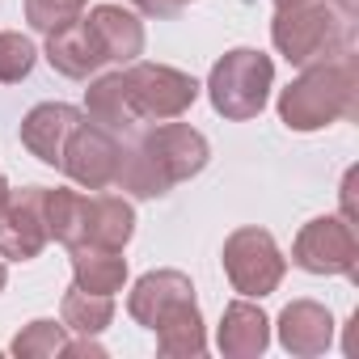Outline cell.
Returning <instances> with one entry per match:
<instances>
[{"instance_id":"16","label":"cell","mask_w":359,"mask_h":359,"mask_svg":"<svg viewBox=\"0 0 359 359\" xmlns=\"http://www.w3.org/2000/svg\"><path fill=\"white\" fill-rule=\"evenodd\" d=\"M135 237V208L123 195H89V216H85V245L102 250H127Z\"/></svg>"},{"instance_id":"10","label":"cell","mask_w":359,"mask_h":359,"mask_svg":"<svg viewBox=\"0 0 359 359\" xmlns=\"http://www.w3.org/2000/svg\"><path fill=\"white\" fill-rule=\"evenodd\" d=\"M47 187H22L9 191L5 208H0V258L9 262H30L47 250V212H43Z\"/></svg>"},{"instance_id":"29","label":"cell","mask_w":359,"mask_h":359,"mask_svg":"<svg viewBox=\"0 0 359 359\" xmlns=\"http://www.w3.org/2000/svg\"><path fill=\"white\" fill-rule=\"evenodd\" d=\"M271 5H275V9H279V5H292V0H271Z\"/></svg>"},{"instance_id":"24","label":"cell","mask_w":359,"mask_h":359,"mask_svg":"<svg viewBox=\"0 0 359 359\" xmlns=\"http://www.w3.org/2000/svg\"><path fill=\"white\" fill-rule=\"evenodd\" d=\"M131 5L140 13H148V18H173L182 5H191V0H131Z\"/></svg>"},{"instance_id":"27","label":"cell","mask_w":359,"mask_h":359,"mask_svg":"<svg viewBox=\"0 0 359 359\" xmlns=\"http://www.w3.org/2000/svg\"><path fill=\"white\" fill-rule=\"evenodd\" d=\"M5 199H9V177L0 173V208H5Z\"/></svg>"},{"instance_id":"23","label":"cell","mask_w":359,"mask_h":359,"mask_svg":"<svg viewBox=\"0 0 359 359\" xmlns=\"http://www.w3.org/2000/svg\"><path fill=\"white\" fill-rule=\"evenodd\" d=\"M22 5H26V22H30V30L51 34V30L76 22V18L85 13L89 0H22Z\"/></svg>"},{"instance_id":"7","label":"cell","mask_w":359,"mask_h":359,"mask_svg":"<svg viewBox=\"0 0 359 359\" xmlns=\"http://www.w3.org/2000/svg\"><path fill=\"white\" fill-rule=\"evenodd\" d=\"M127 313L144 325V330H169L182 321H203L199 300H195V283L182 271H148L135 279L131 296H127Z\"/></svg>"},{"instance_id":"14","label":"cell","mask_w":359,"mask_h":359,"mask_svg":"<svg viewBox=\"0 0 359 359\" xmlns=\"http://www.w3.org/2000/svg\"><path fill=\"white\" fill-rule=\"evenodd\" d=\"M47 64L60 72V76H72V81H89L106 68V55L97 47V39L89 34L85 18L60 26L47 34Z\"/></svg>"},{"instance_id":"20","label":"cell","mask_w":359,"mask_h":359,"mask_svg":"<svg viewBox=\"0 0 359 359\" xmlns=\"http://www.w3.org/2000/svg\"><path fill=\"white\" fill-rule=\"evenodd\" d=\"M60 321L64 330L72 334H102L110 321H114V296H102V292H85V287H68L64 292V304H60Z\"/></svg>"},{"instance_id":"5","label":"cell","mask_w":359,"mask_h":359,"mask_svg":"<svg viewBox=\"0 0 359 359\" xmlns=\"http://www.w3.org/2000/svg\"><path fill=\"white\" fill-rule=\"evenodd\" d=\"M199 81L182 68L169 64H127L123 68V93H127V110L131 123H165V118H182L195 102H199Z\"/></svg>"},{"instance_id":"12","label":"cell","mask_w":359,"mask_h":359,"mask_svg":"<svg viewBox=\"0 0 359 359\" xmlns=\"http://www.w3.org/2000/svg\"><path fill=\"white\" fill-rule=\"evenodd\" d=\"M279 342L287 355H300V359L325 355L334 342V313L317 300H292L279 313Z\"/></svg>"},{"instance_id":"3","label":"cell","mask_w":359,"mask_h":359,"mask_svg":"<svg viewBox=\"0 0 359 359\" xmlns=\"http://www.w3.org/2000/svg\"><path fill=\"white\" fill-rule=\"evenodd\" d=\"M351 39H355V22L342 18L330 0H292V5L275 9L271 22L275 51L296 68L351 55Z\"/></svg>"},{"instance_id":"21","label":"cell","mask_w":359,"mask_h":359,"mask_svg":"<svg viewBox=\"0 0 359 359\" xmlns=\"http://www.w3.org/2000/svg\"><path fill=\"white\" fill-rule=\"evenodd\" d=\"M64 342H68L64 321L39 317V321H30V325L13 338V355H22V359H51V355L64 351Z\"/></svg>"},{"instance_id":"18","label":"cell","mask_w":359,"mask_h":359,"mask_svg":"<svg viewBox=\"0 0 359 359\" xmlns=\"http://www.w3.org/2000/svg\"><path fill=\"white\" fill-rule=\"evenodd\" d=\"M43 212H47V233L51 241H60L64 250L85 245V216H89V195L81 191H64V187H47L43 195Z\"/></svg>"},{"instance_id":"8","label":"cell","mask_w":359,"mask_h":359,"mask_svg":"<svg viewBox=\"0 0 359 359\" xmlns=\"http://www.w3.org/2000/svg\"><path fill=\"white\" fill-rule=\"evenodd\" d=\"M292 262L309 275H346L359 279V241L342 216L309 220L292 241Z\"/></svg>"},{"instance_id":"9","label":"cell","mask_w":359,"mask_h":359,"mask_svg":"<svg viewBox=\"0 0 359 359\" xmlns=\"http://www.w3.org/2000/svg\"><path fill=\"white\" fill-rule=\"evenodd\" d=\"M118 152H123V140H118L114 131H106V127L93 123V118H81L76 131H72L68 144H64L60 169L72 177L76 187H85V191H106V187H114Z\"/></svg>"},{"instance_id":"13","label":"cell","mask_w":359,"mask_h":359,"mask_svg":"<svg viewBox=\"0 0 359 359\" xmlns=\"http://www.w3.org/2000/svg\"><path fill=\"white\" fill-rule=\"evenodd\" d=\"M81 118L85 114L76 106H68V102H43V106H34L22 118V144L43 165H60L64 161V144H68V135L76 131Z\"/></svg>"},{"instance_id":"22","label":"cell","mask_w":359,"mask_h":359,"mask_svg":"<svg viewBox=\"0 0 359 359\" xmlns=\"http://www.w3.org/2000/svg\"><path fill=\"white\" fill-rule=\"evenodd\" d=\"M39 64V51L26 34L18 30H0V85H18L34 72Z\"/></svg>"},{"instance_id":"1","label":"cell","mask_w":359,"mask_h":359,"mask_svg":"<svg viewBox=\"0 0 359 359\" xmlns=\"http://www.w3.org/2000/svg\"><path fill=\"white\" fill-rule=\"evenodd\" d=\"M118 140H123V152H118L114 187L127 191L131 199H161L177 182L203 173L212 161L208 135L195 131L191 123H177V118H165L148 131L135 127Z\"/></svg>"},{"instance_id":"15","label":"cell","mask_w":359,"mask_h":359,"mask_svg":"<svg viewBox=\"0 0 359 359\" xmlns=\"http://www.w3.org/2000/svg\"><path fill=\"white\" fill-rule=\"evenodd\" d=\"M216 346L229 359H258L271 346V317L250 300H233L224 309V317H220Z\"/></svg>"},{"instance_id":"17","label":"cell","mask_w":359,"mask_h":359,"mask_svg":"<svg viewBox=\"0 0 359 359\" xmlns=\"http://www.w3.org/2000/svg\"><path fill=\"white\" fill-rule=\"evenodd\" d=\"M72 254V283L85 292H102L114 296L127 283V258L123 250H102V245H76Z\"/></svg>"},{"instance_id":"6","label":"cell","mask_w":359,"mask_h":359,"mask_svg":"<svg viewBox=\"0 0 359 359\" xmlns=\"http://www.w3.org/2000/svg\"><path fill=\"white\" fill-rule=\"evenodd\" d=\"M220 262H224V275H229L233 292H241L245 300L271 296L283 283V275H287V258L279 254L275 237L266 229H254V224L229 233Z\"/></svg>"},{"instance_id":"2","label":"cell","mask_w":359,"mask_h":359,"mask_svg":"<svg viewBox=\"0 0 359 359\" xmlns=\"http://www.w3.org/2000/svg\"><path fill=\"white\" fill-rule=\"evenodd\" d=\"M359 110V72L355 55L321 60L300 68V76L279 93V118L287 131H321Z\"/></svg>"},{"instance_id":"19","label":"cell","mask_w":359,"mask_h":359,"mask_svg":"<svg viewBox=\"0 0 359 359\" xmlns=\"http://www.w3.org/2000/svg\"><path fill=\"white\" fill-rule=\"evenodd\" d=\"M85 118L102 123V127H106V131H114V135L135 131L131 110H127V93H123V68H118V72L97 76V81L85 89Z\"/></svg>"},{"instance_id":"25","label":"cell","mask_w":359,"mask_h":359,"mask_svg":"<svg viewBox=\"0 0 359 359\" xmlns=\"http://www.w3.org/2000/svg\"><path fill=\"white\" fill-rule=\"evenodd\" d=\"M60 355H93V359H102L106 355V346L102 342H93V334H81L76 342H64V351Z\"/></svg>"},{"instance_id":"28","label":"cell","mask_w":359,"mask_h":359,"mask_svg":"<svg viewBox=\"0 0 359 359\" xmlns=\"http://www.w3.org/2000/svg\"><path fill=\"white\" fill-rule=\"evenodd\" d=\"M5 283H9V271H5V262H0V292H5Z\"/></svg>"},{"instance_id":"26","label":"cell","mask_w":359,"mask_h":359,"mask_svg":"<svg viewBox=\"0 0 359 359\" xmlns=\"http://www.w3.org/2000/svg\"><path fill=\"white\" fill-rule=\"evenodd\" d=\"M330 5H334L342 18H351V22H355V0H330Z\"/></svg>"},{"instance_id":"11","label":"cell","mask_w":359,"mask_h":359,"mask_svg":"<svg viewBox=\"0 0 359 359\" xmlns=\"http://www.w3.org/2000/svg\"><path fill=\"white\" fill-rule=\"evenodd\" d=\"M85 26L97 39L106 64H135L144 55V22L131 9H123V5H93Z\"/></svg>"},{"instance_id":"4","label":"cell","mask_w":359,"mask_h":359,"mask_svg":"<svg viewBox=\"0 0 359 359\" xmlns=\"http://www.w3.org/2000/svg\"><path fill=\"white\" fill-rule=\"evenodd\" d=\"M271 85H275L271 55H262L258 47H233L212 64L208 97H212L216 114H224L233 123H245V118H258L266 110Z\"/></svg>"}]
</instances>
